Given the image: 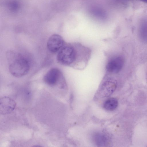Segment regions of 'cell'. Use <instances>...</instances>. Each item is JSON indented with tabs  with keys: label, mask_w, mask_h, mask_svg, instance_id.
Here are the masks:
<instances>
[{
	"label": "cell",
	"mask_w": 147,
	"mask_h": 147,
	"mask_svg": "<svg viewBox=\"0 0 147 147\" xmlns=\"http://www.w3.org/2000/svg\"><path fill=\"white\" fill-rule=\"evenodd\" d=\"M90 54L88 48L79 43H71L62 47L57 58L62 65L79 69L86 65Z\"/></svg>",
	"instance_id": "obj_1"
},
{
	"label": "cell",
	"mask_w": 147,
	"mask_h": 147,
	"mask_svg": "<svg viewBox=\"0 0 147 147\" xmlns=\"http://www.w3.org/2000/svg\"><path fill=\"white\" fill-rule=\"evenodd\" d=\"M62 74L60 70L56 68L49 70L45 75L43 79L47 85L54 86L59 82L62 77Z\"/></svg>",
	"instance_id": "obj_5"
},
{
	"label": "cell",
	"mask_w": 147,
	"mask_h": 147,
	"mask_svg": "<svg viewBox=\"0 0 147 147\" xmlns=\"http://www.w3.org/2000/svg\"><path fill=\"white\" fill-rule=\"evenodd\" d=\"M117 87L116 80L113 78L108 77L102 82L97 92L96 97L98 98L108 97L114 92Z\"/></svg>",
	"instance_id": "obj_3"
},
{
	"label": "cell",
	"mask_w": 147,
	"mask_h": 147,
	"mask_svg": "<svg viewBox=\"0 0 147 147\" xmlns=\"http://www.w3.org/2000/svg\"><path fill=\"white\" fill-rule=\"evenodd\" d=\"M147 3V0H139Z\"/></svg>",
	"instance_id": "obj_11"
},
{
	"label": "cell",
	"mask_w": 147,
	"mask_h": 147,
	"mask_svg": "<svg viewBox=\"0 0 147 147\" xmlns=\"http://www.w3.org/2000/svg\"><path fill=\"white\" fill-rule=\"evenodd\" d=\"M64 41L60 35L54 34L49 38L47 42V47L49 50L53 53L58 51L63 46Z\"/></svg>",
	"instance_id": "obj_6"
},
{
	"label": "cell",
	"mask_w": 147,
	"mask_h": 147,
	"mask_svg": "<svg viewBox=\"0 0 147 147\" xmlns=\"http://www.w3.org/2000/svg\"><path fill=\"white\" fill-rule=\"evenodd\" d=\"M16 103L10 98L4 96L0 99V113L2 115L9 114L14 110Z\"/></svg>",
	"instance_id": "obj_7"
},
{
	"label": "cell",
	"mask_w": 147,
	"mask_h": 147,
	"mask_svg": "<svg viewBox=\"0 0 147 147\" xmlns=\"http://www.w3.org/2000/svg\"><path fill=\"white\" fill-rule=\"evenodd\" d=\"M117 99L114 98H110L107 99L104 102L103 107L107 111H112L115 109L118 105Z\"/></svg>",
	"instance_id": "obj_8"
},
{
	"label": "cell",
	"mask_w": 147,
	"mask_h": 147,
	"mask_svg": "<svg viewBox=\"0 0 147 147\" xmlns=\"http://www.w3.org/2000/svg\"><path fill=\"white\" fill-rule=\"evenodd\" d=\"M6 57L9 69L13 76L21 77L28 73L30 69L29 62L22 54L10 50L7 52Z\"/></svg>",
	"instance_id": "obj_2"
},
{
	"label": "cell",
	"mask_w": 147,
	"mask_h": 147,
	"mask_svg": "<svg viewBox=\"0 0 147 147\" xmlns=\"http://www.w3.org/2000/svg\"><path fill=\"white\" fill-rule=\"evenodd\" d=\"M9 7L12 10H16L19 7L18 3L16 1H13L8 4Z\"/></svg>",
	"instance_id": "obj_10"
},
{
	"label": "cell",
	"mask_w": 147,
	"mask_h": 147,
	"mask_svg": "<svg viewBox=\"0 0 147 147\" xmlns=\"http://www.w3.org/2000/svg\"><path fill=\"white\" fill-rule=\"evenodd\" d=\"M95 144L98 146H102L105 145L108 141L107 136L102 133L95 134L94 137Z\"/></svg>",
	"instance_id": "obj_9"
},
{
	"label": "cell",
	"mask_w": 147,
	"mask_h": 147,
	"mask_svg": "<svg viewBox=\"0 0 147 147\" xmlns=\"http://www.w3.org/2000/svg\"><path fill=\"white\" fill-rule=\"evenodd\" d=\"M124 62L123 57L120 55L113 57L108 60L106 65L107 72L109 74H116L122 69Z\"/></svg>",
	"instance_id": "obj_4"
}]
</instances>
